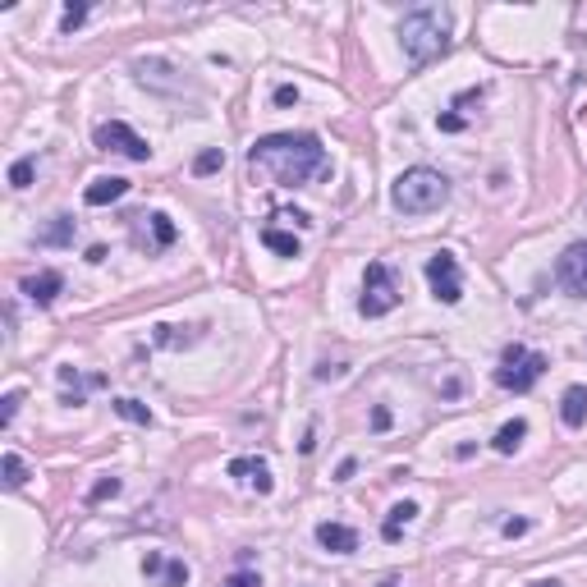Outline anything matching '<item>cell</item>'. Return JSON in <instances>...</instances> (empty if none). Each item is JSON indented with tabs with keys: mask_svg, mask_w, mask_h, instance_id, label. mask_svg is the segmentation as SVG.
Wrapping results in <instances>:
<instances>
[{
	"mask_svg": "<svg viewBox=\"0 0 587 587\" xmlns=\"http://www.w3.org/2000/svg\"><path fill=\"white\" fill-rule=\"evenodd\" d=\"M248 166L285 188H303L312 175H326V147L317 134H266L248 147Z\"/></svg>",
	"mask_w": 587,
	"mask_h": 587,
	"instance_id": "6da1fadb",
	"label": "cell"
},
{
	"mask_svg": "<svg viewBox=\"0 0 587 587\" xmlns=\"http://www.w3.org/2000/svg\"><path fill=\"white\" fill-rule=\"evenodd\" d=\"M400 42H404L409 65H432L436 56L450 51V10H441V5H422V10L404 14V23H400Z\"/></svg>",
	"mask_w": 587,
	"mask_h": 587,
	"instance_id": "7a4b0ae2",
	"label": "cell"
},
{
	"mask_svg": "<svg viewBox=\"0 0 587 587\" xmlns=\"http://www.w3.org/2000/svg\"><path fill=\"white\" fill-rule=\"evenodd\" d=\"M390 203H395V211L404 216H427V211H441L450 203V179L432 166H413L395 179V188H390Z\"/></svg>",
	"mask_w": 587,
	"mask_h": 587,
	"instance_id": "3957f363",
	"label": "cell"
},
{
	"mask_svg": "<svg viewBox=\"0 0 587 587\" xmlns=\"http://www.w3.org/2000/svg\"><path fill=\"white\" fill-rule=\"evenodd\" d=\"M551 367V358L537 354V349L528 344H510L500 354V367H496V385L500 390H514V395H523V390H532L541 381V372Z\"/></svg>",
	"mask_w": 587,
	"mask_h": 587,
	"instance_id": "277c9868",
	"label": "cell"
},
{
	"mask_svg": "<svg viewBox=\"0 0 587 587\" xmlns=\"http://www.w3.org/2000/svg\"><path fill=\"white\" fill-rule=\"evenodd\" d=\"M400 303V285H395V271L385 262H367L363 271V317H385V312H395Z\"/></svg>",
	"mask_w": 587,
	"mask_h": 587,
	"instance_id": "5b68a950",
	"label": "cell"
},
{
	"mask_svg": "<svg viewBox=\"0 0 587 587\" xmlns=\"http://www.w3.org/2000/svg\"><path fill=\"white\" fill-rule=\"evenodd\" d=\"M427 285H432V294L441 298V303H459L463 298V276H459V262H454V253H432L427 257Z\"/></svg>",
	"mask_w": 587,
	"mask_h": 587,
	"instance_id": "8992f818",
	"label": "cell"
},
{
	"mask_svg": "<svg viewBox=\"0 0 587 587\" xmlns=\"http://www.w3.org/2000/svg\"><path fill=\"white\" fill-rule=\"evenodd\" d=\"M97 147H101V151H120V156H129V161H147V156H151L147 138H138L125 120H106V125H97Z\"/></svg>",
	"mask_w": 587,
	"mask_h": 587,
	"instance_id": "52a82bcc",
	"label": "cell"
},
{
	"mask_svg": "<svg viewBox=\"0 0 587 587\" xmlns=\"http://www.w3.org/2000/svg\"><path fill=\"white\" fill-rule=\"evenodd\" d=\"M556 281H560V289H569L574 298H587V239L569 244V248L556 257Z\"/></svg>",
	"mask_w": 587,
	"mask_h": 587,
	"instance_id": "ba28073f",
	"label": "cell"
},
{
	"mask_svg": "<svg viewBox=\"0 0 587 587\" xmlns=\"http://www.w3.org/2000/svg\"><path fill=\"white\" fill-rule=\"evenodd\" d=\"M60 289H65V276H60V271H42V276H28V281H23V294H28L37 307H51Z\"/></svg>",
	"mask_w": 587,
	"mask_h": 587,
	"instance_id": "9c48e42d",
	"label": "cell"
},
{
	"mask_svg": "<svg viewBox=\"0 0 587 587\" xmlns=\"http://www.w3.org/2000/svg\"><path fill=\"white\" fill-rule=\"evenodd\" d=\"M125 193H129V179L106 175V179H92V184L83 188V203H88V207H106V203H120Z\"/></svg>",
	"mask_w": 587,
	"mask_h": 587,
	"instance_id": "30bf717a",
	"label": "cell"
},
{
	"mask_svg": "<svg viewBox=\"0 0 587 587\" xmlns=\"http://www.w3.org/2000/svg\"><path fill=\"white\" fill-rule=\"evenodd\" d=\"M317 541L326 546L331 556H349V551H358V532H354V528H344V523H317Z\"/></svg>",
	"mask_w": 587,
	"mask_h": 587,
	"instance_id": "8fae6325",
	"label": "cell"
},
{
	"mask_svg": "<svg viewBox=\"0 0 587 587\" xmlns=\"http://www.w3.org/2000/svg\"><path fill=\"white\" fill-rule=\"evenodd\" d=\"M229 478H248L262 496L271 491V487H276V482H271V468H266V459H229Z\"/></svg>",
	"mask_w": 587,
	"mask_h": 587,
	"instance_id": "7c38bea8",
	"label": "cell"
},
{
	"mask_svg": "<svg viewBox=\"0 0 587 587\" xmlns=\"http://www.w3.org/2000/svg\"><path fill=\"white\" fill-rule=\"evenodd\" d=\"M413 519H418V505H413V500L390 505V514H385V523H381V537H385V541H400V532H404Z\"/></svg>",
	"mask_w": 587,
	"mask_h": 587,
	"instance_id": "4fadbf2b",
	"label": "cell"
},
{
	"mask_svg": "<svg viewBox=\"0 0 587 587\" xmlns=\"http://www.w3.org/2000/svg\"><path fill=\"white\" fill-rule=\"evenodd\" d=\"M560 418H565V427H583V422H587V385H569V390H565Z\"/></svg>",
	"mask_w": 587,
	"mask_h": 587,
	"instance_id": "5bb4252c",
	"label": "cell"
},
{
	"mask_svg": "<svg viewBox=\"0 0 587 587\" xmlns=\"http://www.w3.org/2000/svg\"><path fill=\"white\" fill-rule=\"evenodd\" d=\"M523 436H528V422H523V418H514V422H505V427H500L491 445H496L500 454H514V450L523 445Z\"/></svg>",
	"mask_w": 587,
	"mask_h": 587,
	"instance_id": "9a60e30c",
	"label": "cell"
},
{
	"mask_svg": "<svg viewBox=\"0 0 587 587\" xmlns=\"http://www.w3.org/2000/svg\"><path fill=\"white\" fill-rule=\"evenodd\" d=\"M42 244H51V248H60V244H73V216H56L42 234H37Z\"/></svg>",
	"mask_w": 587,
	"mask_h": 587,
	"instance_id": "2e32d148",
	"label": "cell"
},
{
	"mask_svg": "<svg viewBox=\"0 0 587 587\" xmlns=\"http://www.w3.org/2000/svg\"><path fill=\"white\" fill-rule=\"evenodd\" d=\"M262 244L271 253H281V257H298V239H294V234H285V229H276V225L262 229Z\"/></svg>",
	"mask_w": 587,
	"mask_h": 587,
	"instance_id": "e0dca14e",
	"label": "cell"
},
{
	"mask_svg": "<svg viewBox=\"0 0 587 587\" xmlns=\"http://www.w3.org/2000/svg\"><path fill=\"white\" fill-rule=\"evenodd\" d=\"M110 409L120 413V418H129V422H138V427H151V409H147V404H138V400H129V395H120Z\"/></svg>",
	"mask_w": 587,
	"mask_h": 587,
	"instance_id": "ac0fdd59",
	"label": "cell"
},
{
	"mask_svg": "<svg viewBox=\"0 0 587 587\" xmlns=\"http://www.w3.org/2000/svg\"><path fill=\"white\" fill-rule=\"evenodd\" d=\"M151 234H156V248H170L179 229H175V220L166 211H151Z\"/></svg>",
	"mask_w": 587,
	"mask_h": 587,
	"instance_id": "d6986e66",
	"label": "cell"
},
{
	"mask_svg": "<svg viewBox=\"0 0 587 587\" xmlns=\"http://www.w3.org/2000/svg\"><path fill=\"white\" fill-rule=\"evenodd\" d=\"M0 468H5V487H10V491H19V487L28 482V463H23L19 454H5V463H0Z\"/></svg>",
	"mask_w": 587,
	"mask_h": 587,
	"instance_id": "ffe728a7",
	"label": "cell"
},
{
	"mask_svg": "<svg viewBox=\"0 0 587 587\" xmlns=\"http://www.w3.org/2000/svg\"><path fill=\"white\" fill-rule=\"evenodd\" d=\"M220 166H225V151H220V147H207L198 161H193V170H198V175H216Z\"/></svg>",
	"mask_w": 587,
	"mask_h": 587,
	"instance_id": "44dd1931",
	"label": "cell"
},
{
	"mask_svg": "<svg viewBox=\"0 0 587 587\" xmlns=\"http://www.w3.org/2000/svg\"><path fill=\"white\" fill-rule=\"evenodd\" d=\"M184 583H188V565H184V560H166L161 587H184Z\"/></svg>",
	"mask_w": 587,
	"mask_h": 587,
	"instance_id": "7402d4cb",
	"label": "cell"
},
{
	"mask_svg": "<svg viewBox=\"0 0 587 587\" xmlns=\"http://www.w3.org/2000/svg\"><path fill=\"white\" fill-rule=\"evenodd\" d=\"M10 184H14V188H28V184H32V161H28V156L10 166Z\"/></svg>",
	"mask_w": 587,
	"mask_h": 587,
	"instance_id": "603a6c76",
	"label": "cell"
},
{
	"mask_svg": "<svg viewBox=\"0 0 587 587\" xmlns=\"http://www.w3.org/2000/svg\"><path fill=\"white\" fill-rule=\"evenodd\" d=\"M19 404H23V390H10V395H5V409H0V427H10V422H14Z\"/></svg>",
	"mask_w": 587,
	"mask_h": 587,
	"instance_id": "cb8c5ba5",
	"label": "cell"
},
{
	"mask_svg": "<svg viewBox=\"0 0 587 587\" xmlns=\"http://www.w3.org/2000/svg\"><path fill=\"white\" fill-rule=\"evenodd\" d=\"M83 19H88V5H69V10H65V19H60V32H73Z\"/></svg>",
	"mask_w": 587,
	"mask_h": 587,
	"instance_id": "d4e9b609",
	"label": "cell"
},
{
	"mask_svg": "<svg viewBox=\"0 0 587 587\" xmlns=\"http://www.w3.org/2000/svg\"><path fill=\"white\" fill-rule=\"evenodd\" d=\"M106 496H120V478H101V482L92 487V496H88V500L97 505V500H106Z\"/></svg>",
	"mask_w": 587,
	"mask_h": 587,
	"instance_id": "484cf974",
	"label": "cell"
},
{
	"mask_svg": "<svg viewBox=\"0 0 587 587\" xmlns=\"http://www.w3.org/2000/svg\"><path fill=\"white\" fill-rule=\"evenodd\" d=\"M225 587H262V578H257L253 569H239V574H229V578H225Z\"/></svg>",
	"mask_w": 587,
	"mask_h": 587,
	"instance_id": "4316f807",
	"label": "cell"
},
{
	"mask_svg": "<svg viewBox=\"0 0 587 587\" xmlns=\"http://www.w3.org/2000/svg\"><path fill=\"white\" fill-rule=\"evenodd\" d=\"M142 574H147V578H161V574H166V560H161V556L151 551V556L142 560Z\"/></svg>",
	"mask_w": 587,
	"mask_h": 587,
	"instance_id": "83f0119b",
	"label": "cell"
},
{
	"mask_svg": "<svg viewBox=\"0 0 587 587\" xmlns=\"http://www.w3.org/2000/svg\"><path fill=\"white\" fill-rule=\"evenodd\" d=\"M385 427H390V409L376 404V409H372V432H385Z\"/></svg>",
	"mask_w": 587,
	"mask_h": 587,
	"instance_id": "f1b7e54d",
	"label": "cell"
},
{
	"mask_svg": "<svg viewBox=\"0 0 587 587\" xmlns=\"http://www.w3.org/2000/svg\"><path fill=\"white\" fill-rule=\"evenodd\" d=\"M294 101H298V88L281 83V88H276V106H294Z\"/></svg>",
	"mask_w": 587,
	"mask_h": 587,
	"instance_id": "f546056e",
	"label": "cell"
},
{
	"mask_svg": "<svg viewBox=\"0 0 587 587\" xmlns=\"http://www.w3.org/2000/svg\"><path fill=\"white\" fill-rule=\"evenodd\" d=\"M436 125H441L445 134H459V129H463V120H459V115H441V120H436Z\"/></svg>",
	"mask_w": 587,
	"mask_h": 587,
	"instance_id": "4dcf8cb0",
	"label": "cell"
},
{
	"mask_svg": "<svg viewBox=\"0 0 587 587\" xmlns=\"http://www.w3.org/2000/svg\"><path fill=\"white\" fill-rule=\"evenodd\" d=\"M528 532V519H510V523H505V537H523Z\"/></svg>",
	"mask_w": 587,
	"mask_h": 587,
	"instance_id": "1f68e13d",
	"label": "cell"
},
{
	"mask_svg": "<svg viewBox=\"0 0 587 587\" xmlns=\"http://www.w3.org/2000/svg\"><path fill=\"white\" fill-rule=\"evenodd\" d=\"M354 468H358V463H354V459H344V463H340V468H335V478H340V482H349V478H354Z\"/></svg>",
	"mask_w": 587,
	"mask_h": 587,
	"instance_id": "d6a6232c",
	"label": "cell"
},
{
	"mask_svg": "<svg viewBox=\"0 0 587 587\" xmlns=\"http://www.w3.org/2000/svg\"><path fill=\"white\" fill-rule=\"evenodd\" d=\"M532 587H560L556 578H541V583H532Z\"/></svg>",
	"mask_w": 587,
	"mask_h": 587,
	"instance_id": "836d02e7",
	"label": "cell"
},
{
	"mask_svg": "<svg viewBox=\"0 0 587 587\" xmlns=\"http://www.w3.org/2000/svg\"><path fill=\"white\" fill-rule=\"evenodd\" d=\"M381 587H400V583H395V578H385V583H381Z\"/></svg>",
	"mask_w": 587,
	"mask_h": 587,
	"instance_id": "e575fe53",
	"label": "cell"
}]
</instances>
